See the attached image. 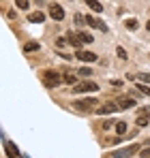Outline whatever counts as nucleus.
Instances as JSON below:
<instances>
[{"label":"nucleus","instance_id":"nucleus-1","mask_svg":"<svg viewBox=\"0 0 150 158\" xmlns=\"http://www.w3.org/2000/svg\"><path fill=\"white\" fill-rule=\"evenodd\" d=\"M41 79H43V85H45V88H56V85H60V83L64 81L56 71H45Z\"/></svg>","mask_w":150,"mask_h":158},{"label":"nucleus","instance_id":"nucleus-2","mask_svg":"<svg viewBox=\"0 0 150 158\" xmlns=\"http://www.w3.org/2000/svg\"><path fill=\"white\" fill-rule=\"evenodd\" d=\"M137 150H142L139 145H126L122 150H116V152H109L107 156L109 158H125V156H135L137 154Z\"/></svg>","mask_w":150,"mask_h":158},{"label":"nucleus","instance_id":"nucleus-3","mask_svg":"<svg viewBox=\"0 0 150 158\" xmlns=\"http://www.w3.org/2000/svg\"><path fill=\"white\" fill-rule=\"evenodd\" d=\"M99 90V83L95 81H82V83H75L73 92L75 94H86V92H97Z\"/></svg>","mask_w":150,"mask_h":158},{"label":"nucleus","instance_id":"nucleus-4","mask_svg":"<svg viewBox=\"0 0 150 158\" xmlns=\"http://www.w3.org/2000/svg\"><path fill=\"white\" fill-rule=\"evenodd\" d=\"M50 17H51V19H56V22H62V19H64V9H62L60 4L51 2V4H50Z\"/></svg>","mask_w":150,"mask_h":158},{"label":"nucleus","instance_id":"nucleus-5","mask_svg":"<svg viewBox=\"0 0 150 158\" xmlns=\"http://www.w3.org/2000/svg\"><path fill=\"white\" fill-rule=\"evenodd\" d=\"M75 58H77V60H82V62H97V60H99V56H97V53L86 52V49H77V52H75Z\"/></svg>","mask_w":150,"mask_h":158},{"label":"nucleus","instance_id":"nucleus-6","mask_svg":"<svg viewBox=\"0 0 150 158\" xmlns=\"http://www.w3.org/2000/svg\"><path fill=\"white\" fill-rule=\"evenodd\" d=\"M97 105V98H84V101H75L73 107L77 111H88V109H92V107Z\"/></svg>","mask_w":150,"mask_h":158},{"label":"nucleus","instance_id":"nucleus-7","mask_svg":"<svg viewBox=\"0 0 150 158\" xmlns=\"http://www.w3.org/2000/svg\"><path fill=\"white\" fill-rule=\"evenodd\" d=\"M118 109H120L118 103H105V105H101L97 109V115H109V113H116Z\"/></svg>","mask_w":150,"mask_h":158},{"label":"nucleus","instance_id":"nucleus-8","mask_svg":"<svg viewBox=\"0 0 150 158\" xmlns=\"http://www.w3.org/2000/svg\"><path fill=\"white\" fill-rule=\"evenodd\" d=\"M86 24L92 28H97V30H101V32H107V26L101 22V19H97V17H92V15H86Z\"/></svg>","mask_w":150,"mask_h":158},{"label":"nucleus","instance_id":"nucleus-9","mask_svg":"<svg viewBox=\"0 0 150 158\" xmlns=\"http://www.w3.org/2000/svg\"><path fill=\"white\" fill-rule=\"evenodd\" d=\"M28 22H30V24H43V22H45V13H39V11H37V13H30V15H28Z\"/></svg>","mask_w":150,"mask_h":158},{"label":"nucleus","instance_id":"nucleus-10","mask_svg":"<svg viewBox=\"0 0 150 158\" xmlns=\"http://www.w3.org/2000/svg\"><path fill=\"white\" fill-rule=\"evenodd\" d=\"M67 39H69V43H71L73 47H77V49L84 45V43H82V39L77 36V32H67Z\"/></svg>","mask_w":150,"mask_h":158},{"label":"nucleus","instance_id":"nucleus-11","mask_svg":"<svg viewBox=\"0 0 150 158\" xmlns=\"http://www.w3.org/2000/svg\"><path fill=\"white\" fill-rule=\"evenodd\" d=\"M2 141H4V148H7V154H9V156H20V150H17V145L9 143L4 137H2Z\"/></svg>","mask_w":150,"mask_h":158},{"label":"nucleus","instance_id":"nucleus-12","mask_svg":"<svg viewBox=\"0 0 150 158\" xmlns=\"http://www.w3.org/2000/svg\"><path fill=\"white\" fill-rule=\"evenodd\" d=\"M118 105H120V109H131V107L137 105V101H135V98H120Z\"/></svg>","mask_w":150,"mask_h":158},{"label":"nucleus","instance_id":"nucleus-13","mask_svg":"<svg viewBox=\"0 0 150 158\" xmlns=\"http://www.w3.org/2000/svg\"><path fill=\"white\" fill-rule=\"evenodd\" d=\"M84 2H86V4H88V6L95 11V13H103V6H101L99 0H84Z\"/></svg>","mask_w":150,"mask_h":158},{"label":"nucleus","instance_id":"nucleus-14","mask_svg":"<svg viewBox=\"0 0 150 158\" xmlns=\"http://www.w3.org/2000/svg\"><path fill=\"white\" fill-rule=\"evenodd\" d=\"M41 47H39V43H34V41H30V43H26L24 45V52L26 53H30V52H39Z\"/></svg>","mask_w":150,"mask_h":158},{"label":"nucleus","instance_id":"nucleus-15","mask_svg":"<svg viewBox=\"0 0 150 158\" xmlns=\"http://www.w3.org/2000/svg\"><path fill=\"white\" fill-rule=\"evenodd\" d=\"M77 36L82 39V43H92V34H88L84 30H77Z\"/></svg>","mask_w":150,"mask_h":158},{"label":"nucleus","instance_id":"nucleus-16","mask_svg":"<svg viewBox=\"0 0 150 158\" xmlns=\"http://www.w3.org/2000/svg\"><path fill=\"white\" fill-rule=\"evenodd\" d=\"M148 124H150V118L146 115V113H142V115L137 118V126H139V128H144V126H148Z\"/></svg>","mask_w":150,"mask_h":158},{"label":"nucleus","instance_id":"nucleus-17","mask_svg":"<svg viewBox=\"0 0 150 158\" xmlns=\"http://www.w3.org/2000/svg\"><path fill=\"white\" fill-rule=\"evenodd\" d=\"M77 75H79V77H90V75H92V69H88V66H82V69L77 71Z\"/></svg>","mask_w":150,"mask_h":158},{"label":"nucleus","instance_id":"nucleus-18","mask_svg":"<svg viewBox=\"0 0 150 158\" xmlns=\"http://www.w3.org/2000/svg\"><path fill=\"white\" fill-rule=\"evenodd\" d=\"M125 26L129 28V30H137L139 22H137V19H126V22H125Z\"/></svg>","mask_w":150,"mask_h":158},{"label":"nucleus","instance_id":"nucleus-19","mask_svg":"<svg viewBox=\"0 0 150 158\" xmlns=\"http://www.w3.org/2000/svg\"><path fill=\"white\" fill-rule=\"evenodd\" d=\"M114 128H116L118 135H125V132H126V124H125V122H116V126H114Z\"/></svg>","mask_w":150,"mask_h":158},{"label":"nucleus","instance_id":"nucleus-20","mask_svg":"<svg viewBox=\"0 0 150 158\" xmlns=\"http://www.w3.org/2000/svg\"><path fill=\"white\" fill-rule=\"evenodd\" d=\"M135 88H137V92H142V94H146V96H150V88H148V85H144V83H137Z\"/></svg>","mask_w":150,"mask_h":158},{"label":"nucleus","instance_id":"nucleus-21","mask_svg":"<svg viewBox=\"0 0 150 158\" xmlns=\"http://www.w3.org/2000/svg\"><path fill=\"white\" fill-rule=\"evenodd\" d=\"M135 79H139V81H144V83H150V73H137Z\"/></svg>","mask_w":150,"mask_h":158},{"label":"nucleus","instance_id":"nucleus-22","mask_svg":"<svg viewBox=\"0 0 150 158\" xmlns=\"http://www.w3.org/2000/svg\"><path fill=\"white\" fill-rule=\"evenodd\" d=\"M15 4H17V9H22V11H26V9L30 6V2H28V0H15Z\"/></svg>","mask_w":150,"mask_h":158},{"label":"nucleus","instance_id":"nucleus-23","mask_svg":"<svg viewBox=\"0 0 150 158\" xmlns=\"http://www.w3.org/2000/svg\"><path fill=\"white\" fill-rule=\"evenodd\" d=\"M67 43H69V39H67V36H60V39H56V47H67Z\"/></svg>","mask_w":150,"mask_h":158},{"label":"nucleus","instance_id":"nucleus-24","mask_svg":"<svg viewBox=\"0 0 150 158\" xmlns=\"http://www.w3.org/2000/svg\"><path fill=\"white\" fill-rule=\"evenodd\" d=\"M84 22H86V17H82V15H79V13H75V26H84Z\"/></svg>","mask_w":150,"mask_h":158},{"label":"nucleus","instance_id":"nucleus-25","mask_svg":"<svg viewBox=\"0 0 150 158\" xmlns=\"http://www.w3.org/2000/svg\"><path fill=\"white\" fill-rule=\"evenodd\" d=\"M116 56H118V58H122V60H126V52L122 49V47H116Z\"/></svg>","mask_w":150,"mask_h":158},{"label":"nucleus","instance_id":"nucleus-26","mask_svg":"<svg viewBox=\"0 0 150 158\" xmlns=\"http://www.w3.org/2000/svg\"><path fill=\"white\" fill-rule=\"evenodd\" d=\"M112 126H116V124H114V120H107V122L103 124V131H107V128H112Z\"/></svg>","mask_w":150,"mask_h":158},{"label":"nucleus","instance_id":"nucleus-27","mask_svg":"<svg viewBox=\"0 0 150 158\" xmlns=\"http://www.w3.org/2000/svg\"><path fill=\"white\" fill-rule=\"evenodd\" d=\"M62 79H64L67 83H75V81H77V79H75L73 75H64V77H62Z\"/></svg>","mask_w":150,"mask_h":158},{"label":"nucleus","instance_id":"nucleus-28","mask_svg":"<svg viewBox=\"0 0 150 158\" xmlns=\"http://www.w3.org/2000/svg\"><path fill=\"white\" fill-rule=\"evenodd\" d=\"M139 156L148 158V156H150V148H144V150H142V152H139Z\"/></svg>","mask_w":150,"mask_h":158},{"label":"nucleus","instance_id":"nucleus-29","mask_svg":"<svg viewBox=\"0 0 150 158\" xmlns=\"http://www.w3.org/2000/svg\"><path fill=\"white\" fill-rule=\"evenodd\" d=\"M109 83H112V85H114V88H116V85H118V88H120V85H122V81H118V79H112V81H109Z\"/></svg>","mask_w":150,"mask_h":158},{"label":"nucleus","instance_id":"nucleus-30","mask_svg":"<svg viewBox=\"0 0 150 158\" xmlns=\"http://www.w3.org/2000/svg\"><path fill=\"white\" fill-rule=\"evenodd\" d=\"M7 17H9V19H13V17H17V13H15V11H9V13H7Z\"/></svg>","mask_w":150,"mask_h":158},{"label":"nucleus","instance_id":"nucleus-31","mask_svg":"<svg viewBox=\"0 0 150 158\" xmlns=\"http://www.w3.org/2000/svg\"><path fill=\"white\" fill-rule=\"evenodd\" d=\"M146 30H150V22H148V24H146Z\"/></svg>","mask_w":150,"mask_h":158}]
</instances>
